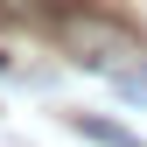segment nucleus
<instances>
[{
    "instance_id": "obj_1",
    "label": "nucleus",
    "mask_w": 147,
    "mask_h": 147,
    "mask_svg": "<svg viewBox=\"0 0 147 147\" xmlns=\"http://www.w3.org/2000/svg\"><path fill=\"white\" fill-rule=\"evenodd\" d=\"M56 35H63V49L84 70H105V77L140 70V35L126 28V21H112V14H98V7H70L63 21H56Z\"/></svg>"
},
{
    "instance_id": "obj_2",
    "label": "nucleus",
    "mask_w": 147,
    "mask_h": 147,
    "mask_svg": "<svg viewBox=\"0 0 147 147\" xmlns=\"http://www.w3.org/2000/svg\"><path fill=\"white\" fill-rule=\"evenodd\" d=\"M70 133H84V140H98V147H133V140H126V126H112V119H70Z\"/></svg>"
}]
</instances>
